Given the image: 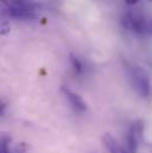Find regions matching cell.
Instances as JSON below:
<instances>
[{"label":"cell","instance_id":"cell-7","mask_svg":"<svg viewBox=\"0 0 152 153\" xmlns=\"http://www.w3.org/2000/svg\"><path fill=\"white\" fill-rule=\"evenodd\" d=\"M69 61H70V64H72L73 69L75 70L76 74H81L82 73V69H83V65H82L81 61L76 57L75 55H73V53L69 55Z\"/></svg>","mask_w":152,"mask_h":153},{"label":"cell","instance_id":"cell-4","mask_svg":"<svg viewBox=\"0 0 152 153\" xmlns=\"http://www.w3.org/2000/svg\"><path fill=\"white\" fill-rule=\"evenodd\" d=\"M62 93L64 94V96L68 100L70 107L75 111L76 113H84L87 111V103L83 101V99L78 94H76L73 90H70L69 88H66V87L62 88Z\"/></svg>","mask_w":152,"mask_h":153},{"label":"cell","instance_id":"cell-6","mask_svg":"<svg viewBox=\"0 0 152 153\" xmlns=\"http://www.w3.org/2000/svg\"><path fill=\"white\" fill-rule=\"evenodd\" d=\"M102 144L105 145V147L107 149V151L110 153H130L128 151H126L113 137L108 133L104 134L102 137Z\"/></svg>","mask_w":152,"mask_h":153},{"label":"cell","instance_id":"cell-9","mask_svg":"<svg viewBox=\"0 0 152 153\" xmlns=\"http://www.w3.org/2000/svg\"><path fill=\"white\" fill-rule=\"evenodd\" d=\"M140 0H125V2L126 4H128V5H136L137 2H139Z\"/></svg>","mask_w":152,"mask_h":153},{"label":"cell","instance_id":"cell-3","mask_svg":"<svg viewBox=\"0 0 152 153\" xmlns=\"http://www.w3.org/2000/svg\"><path fill=\"white\" fill-rule=\"evenodd\" d=\"M6 7L8 16L16 19H31L36 17V4L32 0H13Z\"/></svg>","mask_w":152,"mask_h":153},{"label":"cell","instance_id":"cell-8","mask_svg":"<svg viewBox=\"0 0 152 153\" xmlns=\"http://www.w3.org/2000/svg\"><path fill=\"white\" fill-rule=\"evenodd\" d=\"M10 25H8V23L6 22V20H4L2 23H1V33L2 35H6L8 31H10Z\"/></svg>","mask_w":152,"mask_h":153},{"label":"cell","instance_id":"cell-1","mask_svg":"<svg viewBox=\"0 0 152 153\" xmlns=\"http://www.w3.org/2000/svg\"><path fill=\"white\" fill-rule=\"evenodd\" d=\"M124 26L136 35L152 36V18L146 17L140 10H130L122 19Z\"/></svg>","mask_w":152,"mask_h":153},{"label":"cell","instance_id":"cell-2","mask_svg":"<svg viewBox=\"0 0 152 153\" xmlns=\"http://www.w3.org/2000/svg\"><path fill=\"white\" fill-rule=\"evenodd\" d=\"M128 79L132 88L142 97H150L152 95V82L149 74L140 67H131L128 69Z\"/></svg>","mask_w":152,"mask_h":153},{"label":"cell","instance_id":"cell-5","mask_svg":"<svg viewBox=\"0 0 152 153\" xmlns=\"http://www.w3.org/2000/svg\"><path fill=\"white\" fill-rule=\"evenodd\" d=\"M143 132V125L142 122H134L126 135V144L130 153H136L138 147V137Z\"/></svg>","mask_w":152,"mask_h":153},{"label":"cell","instance_id":"cell-10","mask_svg":"<svg viewBox=\"0 0 152 153\" xmlns=\"http://www.w3.org/2000/svg\"><path fill=\"white\" fill-rule=\"evenodd\" d=\"M1 1H2V2H4V4H5V5H6V6H7V5H8V4H10V2H12V1H13V0H1Z\"/></svg>","mask_w":152,"mask_h":153},{"label":"cell","instance_id":"cell-11","mask_svg":"<svg viewBox=\"0 0 152 153\" xmlns=\"http://www.w3.org/2000/svg\"><path fill=\"white\" fill-rule=\"evenodd\" d=\"M151 1H152V0H151Z\"/></svg>","mask_w":152,"mask_h":153}]
</instances>
